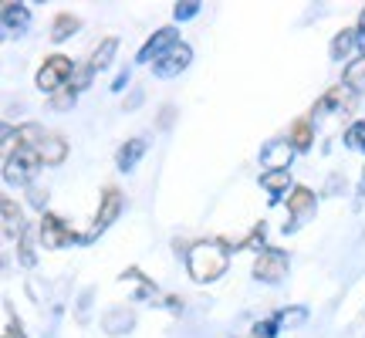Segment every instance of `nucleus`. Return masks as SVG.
<instances>
[{
	"mask_svg": "<svg viewBox=\"0 0 365 338\" xmlns=\"http://www.w3.org/2000/svg\"><path fill=\"white\" fill-rule=\"evenodd\" d=\"M227 267H230V250L220 240H200L186 250V271L196 285H210V281L223 277Z\"/></svg>",
	"mask_w": 365,
	"mask_h": 338,
	"instance_id": "nucleus-1",
	"label": "nucleus"
},
{
	"mask_svg": "<svg viewBox=\"0 0 365 338\" xmlns=\"http://www.w3.org/2000/svg\"><path fill=\"white\" fill-rule=\"evenodd\" d=\"M41 156L34 149H14L4 156V183L7 186H27V183H34V176L41 173Z\"/></svg>",
	"mask_w": 365,
	"mask_h": 338,
	"instance_id": "nucleus-2",
	"label": "nucleus"
},
{
	"mask_svg": "<svg viewBox=\"0 0 365 338\" xmlns=\"http://www.w3.org/2000/svg\"><path fill=\"white\" fill-rule=\"evenodd\" d=\"M71 75H75L71 58H65V54H51V58H44V65L38 68V78H34V85H38L41 91L54 95L58 88H65L68 81H71Z\"/></svg>",
	"mask_w": 365,
	"mask_h": 338,
	"instance_id": "nucleus-3",
	"label": "nucleus"
},
{
	"mask_svg": "<svg viewBox=\"0 0 365 338\" xmlns=\"http://www.w3.org/2000/svg\"><path fill=\"white\" fill-rule=\"evenodd\" d=\"M122 207H125V200H122V193H118L115 186H108L102 193V203H98V213H95V223H91L88 234H81V244H88V240H95L98 234H105L112 223H115V217L122 213Z\"/></svg>",
	"mask_w": 365,
	"mask_h": 338,
	"instance_id": "nucleus-4",
	"label": "nucleus"
},
{
	"mask_svg": "<svg viewBox=\"0 0 365 338\" xmlns=\"http://www.w3.org/2000/svg\"><path fill=\"white\" fill-rule=\"evenodd\" d=\"M41 244L44 247H51V250H61V247H71V244H81V237L68 227L58 213H44L41 217Z\"/></svg>",
	"mask_w": 365,
	"mask_h": 338,
	"instance_id": "nucleus-5",
	"label": "nucleus"
},
{
	"mask_svg": "<svg viewBox=\"0 0 365 338\" xmlns=\"http://www.w3.org/2000/svg\"><path fill=\"white\" fill-rule=\"evenodd\" d=\"M287 264L291 260H287V254L281 247H264L257 254V260H254V277L264 281V285H277V281H284Z\"/></svg>",
	"mask_w": 365,
	"mask_h": 338,
	"instance_id": "nucleus-6",
	"label": "nucleus"
},
{
	"mask_svg": "<svg viewBox=\"0 0 365 338\" xmlns=\"http://www.w3.org/2000/svg\"><path fill=\"white\" fill-rule=\"evenodd\" d=\"M176 44H182V41H180V31H176V27H159L156 34H153V38H149L143 48H139L135 61H139V65H149V61L156 65L159 58H163L166 51H173Z\"/></svg>",
	"mask_w": 365,
	"mask_h": 338,
	"instance_id": "nucleus-7",
	"label": "nucleus"
},
{
	"mask_svg": "<svg viewBox=\"0 0 365 338\" xmlns=\"http://www.w3.org/2000/svg\"><path fill=\"white\" fill-rule=\"evenodd\" d=\"M190 61H193V48H190V44H176L173 51H166L156 65H153V75H156V78H176V75H182V71L190 68Z\"/></svg>",
	"mask_w": 365,
	"mask_h": 338,
	"instance_id": "nucleus-8",
	"label": "nucleus"
},
{
	"mask_svg": "<svg viewBox=\"0 0 365 338\" xmlns=\"http://www.w3.org/2000/svg\"><path fill=\"white\" fill-rule=\"evenodd\" d=\"M314 207H318V196H314V190H308V186H294V190L287 193V213H291L294 227H301L308 217H314ZM294 227H291V230H294Z\"/></svg>",
	"mask_w": 365,
	"mask_h": 338,
	"instance_id": "nucleus-9",
	"label": "nucleus"
},
{
	"mask_svg": "<svg viewBox=\"0 0 365 338\" xmlns=\"http://www.w3.org/2000/svg\"><path fill=\"white\" fill-rule=\"evenodd\" d=\"M294 145L287 139H271V143L261 149V166L264 173H274V169H291V159H294Z\"/></svg>",
	"mask_w": 365,
	"mask_h": 338,
	"instance_id": "nucleus-10",
	"label": "nucleus"
},
{
	"mask_svg": "<svg viewBox=\"0 0 365 338\" xmlns=\"http://www.w3.org/2000/svg\"><path fill=\"white\" fill-rule=\"evenodd\" d=\"M352 105V88L349 85H331V88L314 102V116H331V112H341V108H349Z\"/></svg>",
	"mask_w": 365,
	"mask_h": 338,
	"instance_id": "nucleus-11",
	"label": "nucleus"
},
{
	"mask_svg": "<svg viewBox=\"0 0 365 338\" xmlns=\"http://www.w3.org/2000/svg\"><path fill=\"white\" fill-rule=\"evenodd\" d=\"M0 24L7 34H27V27H31V7L27 4H4V11H0Z\"/></svg>",
	"mask_w": 365,
	"mask_h": 338,
	"instance_id": "nucleus-12",
	"label": "nucleus"
},
{
	"mask_svg": "<svg viewBox=\"0 0 365 338\" xmlns=\"http://www.w3.org/2000/svg\"><path fill=\"white\" fill-rule=\"evenodd\" d=\"M145 149H149V139H145V135L125 139V145H118V153H115V166L122 169V173H132V169L139 166V159L145 156Z\"/></svg>",
	"mask_w": 365,
	"mask_h": 338,
	"instance_id": "nucleus-13",
	"label": "nucleus"
},
{
	"mask_svg": "<svg viewBox=\"0 0 365 338\" xmlns=\"http://www.w3.org/2000/svg\"><path fill=\"white\" fill-rule=\"evenodd\" d=\"M34 153L41 156L44 166H61V163L68 159V143L61 139V135H44V143H41Z\"/></svg>",
	"mask_w": 365,
	"mask_h": 338,
	"instance_id": "nucleus-14",
	"label": "nucleus"
},
{
	"mask_svg": "<svg viewBox=\"0 0 365 338\" xmlns=\"http://www.w3.org/2000/svg\"><path fill=\"white\" fill-rule=\"evenodd\" d=\"M0 210H4V234H7V240H14V237H21L27 230L24 217H21V207L14 203L11 196H4V203H0Z\"/></svg>",
	"mask_w": 365,
	"mask_h": 338,
	"instance_id": "nucleus-15",
	"label": "nucleus"
},
{
	"mask_svg": "<svg viewBox=\"0 0 365 338\" xmlns=\"http://www.w3.org/2000/svg\"><path fill=\"white\" fill-rule=\"evenodd\" d=\"M261 186L271 193V200L277 203L287 190H294L291 186V169H274V173H261Z\"/></svg>",
	"mask_w": 365,
	"mask_h": 338,
	"instance_id": "nucleus-16",
	"label": "nucleus"
},
{
	"mask_svg": "<svg viewBox=\"0 0 365 338\" xmlns=\"http://www.w3.org/2000/svg\"><path fill=\"white\" fill-rule=\"evenodd\" d=\"M355 44H359V31H355V27H345V31H339V34L331 38V44H328V58L341 61V58H349V51H352Z\"/></svg>",
	"mask_w": 365,
	"mask_h": 338,
	"instance_id": "nucleus-17",
	"label": "nucleus"
},
{
	"mask_svg": "<svg viewBox=\"0 0 365 338\" xmlns=\"http://www.w3.org/2000/svg\"><path fill=\"white\" fill-rule=\"evenodd\" d=\"M287 143L294 145L298 153H308L314 143V129H312V122L308 118H298L294 126H291V132H287Z\"/></svg>",
	"mask_w": 365,
	"mask_h": 338,
	"instance_id": "nucleus-18",
	"label": "nucleus"
},
{
	"mask_svg": "<svg viewBox=\"0 0 365 338\" xmlns=\"http://www.w3.org/2000/svg\"><path fill=\"white\" fill-rule=\"evenodd\" d=\"M78 27H81V21L75 17V14H58L54 24H51V41L54 44H61V41H68L71 34H78Z\"/></svg>",
	"mask_w": 365,
	"mask_h": 338,
	"instance_id": "nucleus-19",
	"label": "nucleus"
},
{
	"mask_svg": "<svg viewBox=\"0 0 365 338\" xmlns=\"http://www.w3.org/2000/svg\"><path fill=\"white\" fill-rule=\"evenodd\" d=\"M115 51H118V38H105L102 44H98V48H95V51H91V68H95V71H105V68L112 65V58H115Z\"/></svg>",
	"mask_w": 365,
	"mask_h": 338,
	"instance_id": "nucleus-20",
	"label": "nucleus"
},
{
	"mask_svg": "<svg viewBox=\"0 0 365 338\" xmlns=\"http://www.w3.org/2000/svg\"><path fill=\"white\" fill-rule=\"evenodd\" d=\"M17 149H38L44 143V129H41L38 122H27V126H17Z\"/></svg>",
	"mask_w": 365,
	"mask_h": 338,
	"instance_id": "nucleus-21",
	"label": "nucleus"
},
{
	"mask_svg": "<svg viewBox=\"0 0 365 338\" xmlns=\"http://www.w3.org/2000/svg\"><path fill=\"white\" fill-rule=\"evenodd\" d=\"M341 85H349L352 91H362L365 88V54H362V58H355V61H349L345 75H341Z\"/></svg>",
	"mask_w": 365,
	"mask_h": 338,
	"instance_id": "nucleus-22",
	"label": "nucleus"
},
{
	"mask_svg": "<svg viewBox=\"0 0 365 338\" xmlns=\"http://www.w3.org/2000/svg\"><path fill=\"white\" fill-rule=\"evenodd\" d=\"M17 257L24 267H34L38 264V254H34V227H27L24 234L17 237Z\"/></svg>",
	"mask_w": 365,
	"mask_h": 338,
	"instance_id": "nucleus-23",
	"label": "nucleus"
},
{
	"mask_svg": "<svg viewBox=\"0 0 365 338\" xmlns=\"http://www.w3.org/2000/svg\"><path fill=\"white\" fill-rule=\"evenodd\" d=\"M75 102H78V91L71 88V81H68L65 88H58L51 95V108H54V112H71V108H75Z\"/></svg>",
	"mask_w": 365,
	"mask_h": 338,
	"instance_id": "nucleus-24",
	"label": "nucleus"
},
{
	"mask_svg": "<svg viewBox=\"0 0 365 338\" xmlns=\"http://www.w3.org/2000/svg\"><path fill=\"white\" fill-rule=\"evenodd\" d=\"M274 318H277L281 328H301L308 322V308H284V312H277Z\"/></svg>",
	"mask_w": 365,
	"mask_h": 338,
	"instance_id": "nucleus-25",
	"label": "nucleus"
},
{
	"mask_svg": "<svg viewBox=\"0 0 365 338\" xmlns=\"http://www.w3.org/2000/svg\"><path fill=\"white\" fill-rule=\"evenodd\" d=\"M95 68H91V61H85V65H75V75H71V88L75 91H85L91 88V81H95Z\"/></svg>",
	"mask_w": 365,
	"mask_h": 338,
	"instance_id": "nucleus-26",
	"label": "nucleus"
},
{
	"mask_svg": "<svg viewBox=\"0 0 365 338\" xmlns=\"http://www.w3.org/2000/svg\"><path fill=\"white\" fill-rule=\"evenodd\" d=\"M345 145L365 156V122H352V126H349V132H345Z\"/></svg>",
	"mask_w": 365,
	"mask_h": 338,
	"instance_id": "nucleus-27",
	"label": "nucleus"
},
{
	"mask_svg": "<svg viewBox=\"0 0 365 338\" xmlns=\"http://www.w3.org/2000/svg\"><path fill=\"white\" fill-rule=\"evenodd\" d=\"M200 7H203V4H200V0H182V4H176V7H173V17H176V21H193L196 14H200Z\"/></svg>",
	"mask_w": 365,
	"mask_h": 338,
	"instance_id": "nucleus-28",
	"label": "nucleus"
},
{
	"mask_svg": "<svg viewBox=\"0 0 365 338\" xmlns=\"http://www.w3.org/2000/svg\"><path fill=\"white\" fill-rule=\"evenodd\" d=\"M129 325H132V314H125V312H112L108 318H105V328H108L112 335H118V332H129Z\"/></svg>",
	"mask_w": 365,
	"mask_h": 338,
	"instance_id": "nucleus-29",
	"label": "nucleus"
},
{
	"mask_svg": "<svg viewBox=\"0 0 365 338\" xmlns=\"http://www.w3.org/2000/svg\"><path fill=\"white\" fill-rule=\"evenodd\" d=\"M4 338H24V328H21V322H14V312L7 301H4Z\"/></svg>",
	"mask_w": 365,
	"mask_h": 338,
	"instance_id": "nucleus-30",
	"label": "nucleus"
},
{
	"mask_svg": "<svg viewBox=\"0 0 365 338\" xmlns=\"http://www.w3.org/2000/svg\"><path fill=\"white\" fill-rule=\"evenodd\" d=\"M277 332H281L277 318H267V322H257V325H254V338H274Z\"/></svg>",
	"mask_w": 365,
	"mask_h": 338,
	"instance_id": "nucleus-31",
	"label": "nucleus"
},
{
	"mask_svg": "<svg viewBox=\"0 0 365 338\" xmlns=\"http://www.w3.org/2000/svg\"><path fill=\"white\" fill-rule=\"evenodd\" d=\"M122 88H129V68H125V71H118L115 85H112V91H122Z\"/></svg>",
	"mask_w": 365,
	"mask_h": 338,
	"instance_id": "nucleus-32",
	"label": "nucleus"
},
{
	"mask_svg": "<svg viewBox=\"0 0 365 338\" xmlns=\"http://www.w3.org/2000/svg\"><path fill=\"white\" fill-rule=\"evenodd\" d=\"M355 31H359V41L365 44V7H362V14H359V24H355Z\"/></svg>",
	"mask_w": 365,
	"mask_h": 338,
	"instance_id": "nucleus-33",
	"label": "nucleus"
},
{
	"mask_svg": "<svg viewBox=\"0 0 365 338\" xmlns=\"http://www.w3.org/2000/svg\"><path fill=\"white\" fill-rule=\"evenodd\" d=\"M355 193H359V200H365V169H362V176H359V186H355Z\"/></svg>",
	"mask_w": 365,
	"mask_h": 338,
	"instance_id": "nucleus-34",
	"label": "nucleus"
}]
</instances>
